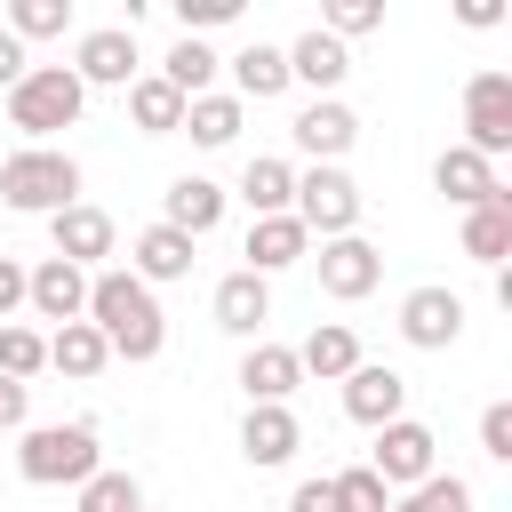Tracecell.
Segmentation results:
<instances>
[{
	"instance_id": "6da1fadb",
	"label": "cell",
	"mask_w": 512,
	"mask_h": 512,
	"mask_svg": "<svg viewBox=\"0 0 512 512\" xmlns=\"http://www.w3.org/2000/svg\"><path fill=\"white\" fill-rule=\"evenodd\" d=\"M80 320L112 344V360H160V344H168L160 296H152L136 272H96V280H88V312H80Z\"/></svg>"
},
{
	"instance_id": "7a4b0ae2",
	"label": "cell",
	"mask_w": 512,
	"mask_h": 512,
	"mask_svg": "<svg viewBox=\"0 0 512 512\" xmlns=\"http://www.w3.org/2000/svg\"><path fill=\"white\" fill-rule=\"evenodd\" d=\"M16 472L32 488H80L88 472H104V448H96V424L72 416V424H24V448H16Z\"/></svg>"
},
{
	"instance_id": "3957f363",
	"label": "cell",
	"mask_w": 512,
	"mask_h": 512,
	"mask_svg": "<svg viewBox=\"0 0 512 512\" xmlns=\"http://www.w3.org/2000/svg\"><path fill=\"white\" fill-rule=\"evenodd\" d=\"M0 200L16 216H56L80 200V160L72 152H48V144H24L0 160Z\"/></svg>"
},
{
	"instance_id": "277c9868",
	"label": "cell",
	"mask_w": 512,
	"mask_h": 512,
	"mask_svg": "<svg viewBox=\"0 0 512 512\" xmlns=\"http://www.w3.org/2000/svg\"><path fill=\"white\" fill-rule=\"evenodd\" d=\"M80 104H88V88L72 80V64H32V72L8 88V128H24V136L40 144V136L72 128V120H80Z\"/></svg>"
},
{
	"instance_id": "5b68a950",
	"label": "cell",
	"mask_w": 512,
	"mask_h": 512,
	"mask_svg": "<svg viewBox=\"0 0 512 512\" xmlns=\"http://www.w3.org/2000/svg\"><path fill=\"white\" fill-rule=\"evenodd\" d=\"M464 152H480V160L512 152V72H496V64L464 80Z\"/></svg>"
},
{
	"instance_id": "8992f818",
	"label": "cell",
	"mask_w": 512,
	"mask_h": 512,
	"mask_svg": "<svg viewBox=\"0 0 512 512\" xmlns=\"http://www.w3.org/2000/svg\"><path fill=\"white\" fill-rule=\"evenodd\" d=\"M288 216H296L304 232H320V240H344V232L360 224V184H352L344 168H312V176H296Z\"/></svg>"
},
{
	"instance_id": "52a82bcc",
	"label": "cell",
	"mask_w": 512,
	"mask_h": 512,
	"mask_svg": "<svg viewBox=\"0 0 512 512\" xmlns=\"http://www.w3.org/2000/svg\"><path fill=\"white\" fill-rule=\"evenodd\" d=\"M432 456H440L432 424H416V416H392V424L376 432V456H368V472H376L384 488H416V480H432Z\"/></svg>"
},
{
	"instance_id": "ba28073f",
	"label": "cell",
	"mask_w": 512,
	"mask_h": 512,
	"mask_svg": "<svg viewBox=\"0 0 512 512\" xmlns=\"http://www.w3.org/2000/svg\"><path fill=\"white\" fill-rule=\"evenodd\" d=\"M376 280H384V248H376V240H360V232L320 240V288H328L336 304H360Z\"/></svg>"
},
{
	"instance_id": "9c48e42d",
	"label": "cell",
	"mask_w": 512,
	"mask_h": 512,
	"mask_svg": "<svg viewBox=\"0 0 512 512\" xmlns=\"http://www.w3.org/2000/svg\"><path fill=\"white\" fill-rule=\"evenodd\" d=\"M400 336H408L416 352H448V344L464 336V296H456V288H408V296H400Z\"/></svg>"
},
{
	"instance_id": "30bf717a",
	"label": "cell",
	"mask_w": 512,
	"mask_h": 512,
	"mask_svg": "<svg viewBox=\"0 0 512 512\" xmlns=\"http://www.w3.org/2000/svg\"><path fill=\"white\" fill-rule=\"evenodd\" d=\"M72 80H80V88H128V80H136V32H128V24H96V32H80Z\"/></svg>"
},
{
	"instance_id": "8fae6325",
	"label": "cell",
	"mask_w": 512,
	"mask_h": 512,
	"mask_svg": "<svg viewBox=\"0 0 512 512\" xmlns=\"http://www.w3.org/2000/svg\"><path fill=\"white\" fill-rule=\"evenodd\" d=\"M24 304L40 312V320H80L88 312V272L80 264H64V256H40V264H24Z\"/></svg>"
},
{
	"instance_id": "7c38bea8",
	"label": "cell",
	"mask_w": 512,
	"mask_h": 512,
	"mask_svg": "<svg viewBox=\"0 0 512 512\" xmlns=\"http://www.w3.org/2000/svg\"><path fill=\"white\" fill-rule=\"evenodd\" d=\"M400 408H408V376H400V368H376V360H360V368L344 376V416H352V424L384 432Z\"/></svg>"
},
{
	"instance_id": "4fadbf2b",
	"label": "cell",
	"mask_w": 512,
	"mask_h": 512,
	"mask_svg": "<svg viewBox=\"0 0 512 512\" xmlns=\"http://www.w3.org/2000/svg\"><path fill=\"white\" fill-rule=\"evenodd\" d=\"M296 384H304L296 344H248V360H240V392H248V408H288Z\"/></svg>"
},
{
	"instance_id": "5bb4252c",
	"label": "cell",
	"mask_w": 512,
	"mask_h": 512,
	"mask_svg": "<svg viewBox=\"0 0 512 512\" xmlns=\"http://www.w3.org/2000/svg\"><path fill=\"white\" fill-rule=\"evenodd\" d=\"M288 136L320 160V168H336V152H352V136H360V120H352V104H336V96H320V104H304L296 120H288Z\"/></svg>"
},
{
	"instance_id": "9a60e30c",
	"label": "cell",
	"mask_w": 512,
	"mask_h": 512,
	"mask_svg": "<svg viewBox=\"0 0 512 512\" xmlns=\"http://www.w3.org/2000/svg\"><path fill=\"white\" fill-rule=\"evenodd\" d=\"M48 232H56V256H64V264H80V272L112 256V216H104V208H88V200L56 208V216H48Z\"/></svg>"
},
{
	"instance_id": "2e32d148",
	"label": "cell",
	"mask_w": 512,
	"mask_h": 512,
	"mask_svg": "<svg viewBox=\"0 0 512 512\" xmlns=\"http://www.w3.org/2000/svg\"><path fill=\"white\" fill-rule=\"evenodd\" d=\"M296 448H304V424H296V408H248V416H240V456H248L256 472L288 464Z\"/></svg>"
},
{
	"instance_id": "e0dca14e",
	"label": "cell",
	"mask_w": 512,
	"mask_h": 512,
	"mask_svg": "<svg viewBox=\"0 0 512 512\" xmlns=\"http://www.w3.org/2000/svg\"><path fill=\"white\" fill-rule=\"evenodd\" d=\"M432 184H440V200H456V208H480V200L504 192V184H496V160H480V152H464V144H448V152L432 160Z\"/></svg>"
},
{
	"instance_id": "ac0fdd59",
	"label": "cell",
	"mask_w": 512,
	"mask_h": 512,
	"mask_svg": "<svg viewBox=\"0 0 512 512\" xmlns=\"http://www.w3.org/2000/svg\"><path fill=\"white\" fill-rule=\"evenodd\" d=\"M304 248H312V232H304L296 216H256V224H248V248H240V256H248L240 272H256V280H264V272H288Z\"/></svg>"
},
{
	"instance_id": "d6986e66",
	"label": "cell",
	"mask_w": 512,
	"mask_h": 512,
	"mask_svg": "<svg viewBox=\"0 0 512 512\" xmlns=\"http://www.w3.org/2000/svg\"><path fill=\"white\" fill-rule=\"evenodd\" d=\"M168 232H184V240H200V232H216L224 224V184H208V176H176L168 184V216H160Z\"/></svg>"
},
{
	"instance_id": "ffe728a7",
	"label": "cell",
	"mask_w": 512,
	"mask_h": 512,
	"mask_svg": "<svg viewBox=\"0 0 512 512\" xmlns=\"http://www.w3.org/2000/svg\"><path fill=\"white\" fill-rule=\"evenodd\" d=\"M296 368H304V376H320V384H344V376L360 368V336H352L344 320H320V328L296 344Z\"/></svg>"
},
{
	"instance_id": "44dd1931",
	"label": "cell",
	"mask_w": 512,
	"mask_h": 512,
	"mask_svg": "<svg viewBox=\"0 0 512 512\" xmlns=\"http://www.w3.org/2000/svg\"><path fill=\"white\" fill-rule=\"evenodd\" d=\"M264 320H272V288H264L256 272H224V280H216V328L256 336Z\"/></svg>"
},
{
	"instance_id": "7402d4cb",
	"label": "cell",
	"mask_w": 512,
	"mask_h": 512,
	"mask_svg": "<svg viewBox=\"0 0 512 512\" xmlns=\"http://www.w3.org/2000/svg\"><path fill=\"white\" fill-rule=\"evenodd\" d=\"M464 256H472V264H504V256H512V192L464 208Z\"/></svg>"
},
{
	"instance_id": "603a6c76",
	"label": "cell",
	"mask_w": 512,
	"mask_h": 512,
	"mask_svg": "<svg viewBox=\"0 0 512 512\" xmlns=\"http://www.w3.org/2000/svg\"><path fill=\"white\" fill-rule=\"evenodd\" d=\"M128 256H136L128 272H136L144 288H152V280H184V272H192V240H184V232H168V224H144Z\"/></svg>"
},
{
	"instance_id": "cb8c5ba5",
	"label": "cell",
	"mask_w": 512,
	"mask_h": 512,
	"mask_svg": "<svg viewBox=\"0 0 512 512\" xmlns=\"http://www.w3.org/2000/svg\"><path fill=\"white\" fill-rule=\"evenodd\" d=\"M128 120H136L144 136H176V128H184V96H176L160 72H136V80H128Z\"/></svg>"
},
{
	"instance_id": "d4e9b609",
	"label": "cell",
	"mask_w": 512,
	"mask_h": 512,
	"mask_svg": "<svg viewBox=\"0 0 512 512\" xmlns=\"http://www.w3.org/2000/svg\"><path fill=\"white\" fill-rule=\"evenodd\" d=\"M104 360H112V344L88 328V320H64L56 336H48V368H64L72 384H88V376H104Z\"/></svg>"
},
{
	"instance_id": "484cf974",
	"label": "cell",
	"mask_w": 512,
	"mask_h": 512,
	"mask_svg": "<svg viewBox=\"0 0 512 512\" xmlns=\"http://www.w3.org/2000/svg\"><path fill=\"white\" fill-rule=\"evenodd\" d=\"M344 72H352V56H344V40H328L320 24H312V32L296 40V48H288V80H312V88H336Z\"/></svg>"
},
{
	"instance_id": "4316f807",
	"label": "cell",
	"mask_w": 512,
	"mask_h": 512,
	"mask_svg": "<svg viewBox=\"0 0 512 512\" xmlns=\"http://www.w3.org/2000/svg\"><path fill=\"white\" fill-rule=\"evenodd\" d=\"M232 80H240V96L272 104V96L288 88V48H264V40H248V48L232 56Z\"/></svg>"
},
{
	"instance_id": "83f0119b",
	"label": "cell",
	"mask_w": 512,
	"mask_h": 512,
	"mask_svg": "<svg viewBox=\"0 0 512 512\" xmlns=\"http://www.w3.org/2000/svg\"><path fill=\"white\" fill-rule=\"evenodd\" d=\"M160 80H168L184 104H192V96H208V80H216V48H208V40H176V48L160 56Z\"/></svg>"
},
{
	"instance_id": "f1b7e54d",
	"label": "cell",
	"mask_w": 512,
	"mask_h": 512,
	"mask_svg": "<svg viewBox=\"0 0 512 512\" xmlns=\"http://www.w3.org/2000/svg\"><path fill=\"white\" fill-rule=\"evenodd\" d=\"M240 200H248L256 216H288V200H296V168H288V160H248Z\"/></svg>"
},
{
	"instance_id": "f546056e",
	"label": "cell",
	"mask_w": 512,
	"mask_h": 512,
	"mask_svg": "<svg viewBox=\"0 0 512 512\" xmlns=\"http://www.w3.org/2000/svg\"><path fill=\"white\" fill-rule=\"evenodd\" d=\"M184 128H192V144H232L240 136V96H192L184 104Z\"/></svg>"
},
{
	"instance_id": "4dcf8cb0",
	"label": "cell",
	"mask_w": 512,
	"mask_h": 512,
	"mask_svg": "<svg viewBox=\"0 0 512 512\" xmlns=\"http://www.w3.org/2000/svg\"><path fill=\"white\" fill-rule=\"evenodd\" d=\"M40 368H48V336H40V328H16V320H0V376L32 384Z\"/></svg>"
},
{
	"instance_id": "1f68e13d",
	"label": "cell",
	"mask_w": 512,
	"mask_h": 512,
	"mask_svg": "<svg viewBox=\"0 0 512 512\" xmlns=\"http://www.w3.org/2000/svg\"><path fill=\"white\" fill-rule=\"evenodd\" d=\"M328 488H336V512H392V488H384L368 464H352V472H328Z\"/></svg>"
},
{
	"instance_id": "d6a6232c",
	"label": "cell",
	"mask_w": 512,
	"mask_h": 512,
	"mask_svg": "<svg viewBox=\"0 0 512 512\" xmlns=\"http://www.w3.org/2000/svg\"><path fill=\"white\" fill-rule=\"evenodd\" d=\"M80 512H144V488L128 472H88L80 480Z\"/></svg>"
},
{
	"instance_id": "836d02e7",
	"label": "cell",
	"mask_w": 512,
	"mask_h": 512,
	"mask_svg": "<svg viewBox=\"0 0 512 512\" xmlns=\"http://www.w3.org/2000/svg\"><path fill=\"white\" fill-rule=\"evenodd\" d=\"M392 512H472V488H464L456 472H432V480H416Z\"/></svg>"
},
{
	"instance_id": "e575fe53",
	"label": "cell",
	"mask_w": 512,
	"mask_h": 512,
	"mask_svg": "<svg viewBox=\"0 0 512 512\" xmlns=\"http://www.w3.org/2000/svg\"><path fill=\"white\" fill-rule=\"evenodd\" d=\"M72 24V0H16L8 8V40H48Z\"/></svg>"
},
{
	"instance_id": "d590c367",
	"label": "cell",
	"mask_w": 512,
	"mask_h": 512,
	"mask_svg": "<svg viewBox=\"0 0 512 512\" xmlns=\"http://www.w3.org/2000/svg\"><path fill=\"white\" fill-rule=\"evenodd\" d=\"M376 24H384L376 0H328V24H320V32H328V40H352V32H376Z\"/></svg>"
},
{
	"instance_id": "8d00e7d4",
	"label": "cell",
	"mask_w": 512,
	"mask_h": 512,
	"mask_svg": "<svg viewBox=\"0 0 512 512\" xmlns=\"http://www.w3.org/2000/svg\"><path fill=\"white\" fill-rule=\"evenodd\" d=\"M240 16V0H176V24H184V40H200L208 24H232Z\"/></svg>"
},
{
	"instance_id": "74e56055",
	"label": "cell",
	"mask_w": 512,
	"mask_h": 512,
	"mask_svg": "<svg viewBox=\"0 0 512 512\" xmlns=\"http://www.w3.org/2000/svg\"><path fill=\"white\" fill-rule=\"evenodd\" d=\"M480 448H488L496 464H512V400H488V408H480Z\"/></svg>"
},
{
	"instance_id": "f35d334b",
	"label": "cell",
	"mask_w": 512,
	"mask_h": 512,
	"mask_svg": "<svg viewBox=\"0 0 512 512\" xmlns=\"http://www.w3.org/2000/svg\"><path fill=\"white\" fill-rule=\"evenodd\" d=\"M24 416H32V384L0 376V432H24Z\"/></svg>"
},
{
	"instance_id": "ab89813d",
	"label": "cell",
	"mask_w": 512,
	"mask_h": 512,
	"mask_svg": "<svg viewBox=\"0 0 512 512\" xmlns=\"http://www.w3.org/2000/svg\"><path fill=\"white\" fill-rule=\"evenodd\" d=\"M288 512H336V488H328V480H296Z\"/></svg>"
},
{
	"instance_id": "60d3db41",
	"label": "cell",
	"mask_w": 512,
	"mask_h": 512,
	"mask_svg": "<svg viewBox=\"0 0 512 512\" xmlns=\"http://www.w3.org/2000/svg\"><path fill=\"white\" fill-rule=\"evenodd\" d=\"M16 304H24V264H16V256H0V320H8Z\"/></svg>"
},
{
	"instance_id": "b9f144b4",
	"label": "cell",
	"mask_w": 512,
	"mask_h": 512,
	"mask_svg": "<svg viewBox=\"0 0 512 512\" xmlns=\"http://www.w3.org/2000/svg\"><path fill=\"white\" fill-rule=\"evenodd\" d=\"M24 72H32V64H24V40H8V32H0V88H16Z\"/></svg>"
}]
</instances>
